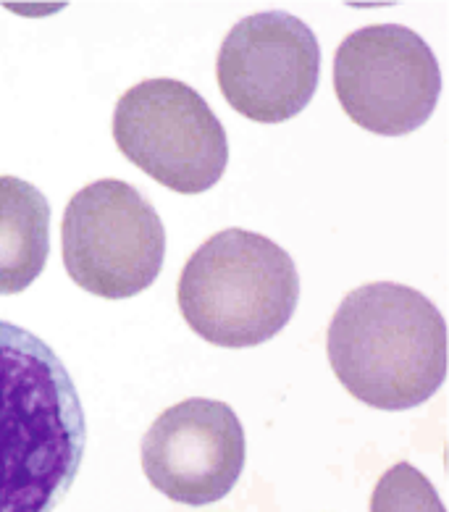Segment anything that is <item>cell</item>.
Listing matches in <instances>:
<instances>
[{
	"mask_svg": "<svg viewBox=\"0 0 449 512\" xmlns=\"http://www.w3.org/2000/svg\"><path fill=\"white\" fill-rule=\"evenodd\" d=\"M247 460L245 428L221 400L190 397L163 410L142 439V470L163 497L213 505L237 486Z\"/></svg>",
	"mask_w": 449,
	"mask_h": 512,
	"instance_id": "ba28073f",
	"label": "cell"
},
{
	"mask_svg": "<svg viewBox=\"0 0 449 512\" xmlns=\"http://www.w3.org/2000/svg\"><path fill=\"white\" fill-rule=\"evenodd\" d=\"M321 77L313 29L284 11L253 14L224 37L216 58L218 90L245 119L281 124L308 108Z\"/></svg>",
	"mask_w": 449,
	"mask_h": 512,
	"instance_id": "52a82bcc",
	"label": "cell"
},
{
	"mask_svg": "<svg viewBox=\"0 0 449 512\" xmlns=\"http://www.w3.org/2000/svg\"><path fill=\"white\" fill-rule=\"evenodd\" d=\"M87 418L64 360L0 321V512H53L77 481Z\"/></svg>",
	"mask_w": 449,
	"mask_h": 512,
	"instance_id": "6da1fadb",
	"label": "cell"
},
{
	"mask_svg": "<svg viewBox=\"0 0 449 512\" xmlns=\"http://www.w3.org/2000/svg\"><path fill=\"white\" fill-rule=\"evenodd\" d=\"M334 92L360 129L400 137L421 129L442 92L434 50L402 24H371L344 37L334 56Z\"/></svg>",
	"mask_w": 449,
	"mask_h": 512,
	"instance_id": "8992f818",
	"label": "cell"
},
{
	"mask_svg": "<svg viewBox=\"0 0 449 512\" xmlns=\"http://www.w3.org/2000/svg\"><path fill=\"white\" fill-rule=\"evenodd\" d=\"M61 245L66 274L79 289L127 300L161 274L166 229L140 190L121 179H100L66 205Z\"/></svg>",
	"mask_w": 449,
	"mask_h": 512,
	"instance_id": "277c9868",
	"label": "cell"
},
{
	"mask_svg": "<svg viewBox=\"0 0 449 512\" xmlns=\"http://www.w3.org/2000/svg\"><path fill=\"white\" fill-rule=\"evenodd\" d=\"M326 352L355 400L376 410H410L447 379V323L418 289L373 281L339 302Z\"/></svg>",
	"mask_w": 449,
	"mask_h": 512,
	"instance_id": "7a4b0ae2",
	"label": "cell"
},
{
	"mask_svg": "<svg viewBox=\"0 0 449 512\" xmlns=\"http://www.w3.org/2000/svg\"><path fill=\"white\" fill-rule=\"evenodd\" d=\"M371 512H447L434 484L410 463H397L379 478Z\"/></svg>",
	"mask_w": 449,
	"mask_h": 512,
	"instance_id": "30bf717a",
	"label": "cell"
},
{
	"mask_svg": "<svg viewBox=\"0 0 449 512\" xmlns=\"http://www.w3.org/2000/svg\"><path fill=\"white\" fill-rule=\"evenodd\" d=\"M113 140L129 163L179 195L216 187L229 142L205 98L179 79H145L116 103Z\"/></svg>",
	"mask_w": 449,
	"mask_h": 512,
	"instance_id": "5b68a950",
	"label": "cell"
},
{
	"mask_svg": "<svg viewBox=\"0 0 449 512\" xmlns=\"http://www.w3.org/2000/svg\"><path fill=\"white\" fill-rule=\"evenodd\" d=\"M48 253V197L24 179L0 176V295H19L32 287Z\"/></svg>",
	"mask_w": 449,
	"mask_h": 512,
	"instance_id": "9c48e42d",
	"label": "cell"
},
{
	"mask_svg": "<svg viewBox=\"0 0 449 512\" xmlns=\"http://www.w3.org/2000/svg\"><path fill=\"white\" fill-rule=\"evenodd\" d=\"M176 300L197 337L216 347L245 350L274 339L292 321L300 274L274 239L224 229L190 255Z\"/></svg>",
	"mask_w": 449,
	"mask_h": 512,
	"instance_id": "3957f363",
	"label": "cell"
}]
</instances>
